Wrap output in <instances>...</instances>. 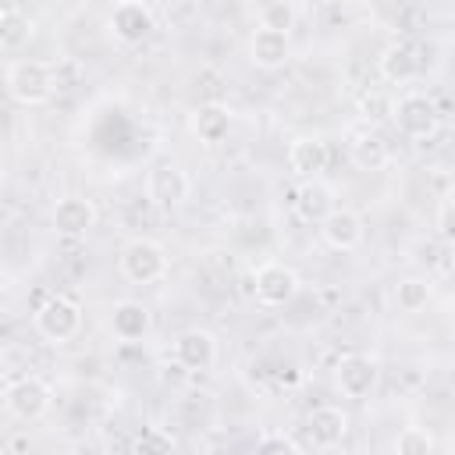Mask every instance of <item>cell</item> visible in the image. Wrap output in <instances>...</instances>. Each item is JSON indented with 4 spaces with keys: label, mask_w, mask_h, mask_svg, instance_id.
Wrapping results in <instances>:
<instances>
[{
    "label": "cell",
    "mask_w": 455,
    "mask_h": 455,
    "mask_svg": "<svg viewBox=\"0 0 455 455\" xmlns=\"http://www.w3.org/2000/svg\"><path fill=\"white\" fill-rule=\"evenodd\" d=\"M4 85H7V92H11L14 103H21V107H39V103H46V100L53 96L57 75H53V68H50L46 60H28V57H25V60H11V64H7Z\"/></svg>",
    "instance_id": "cell-1"
},
{
    "label": "cell",
    "mask_w": 455,
    "mask_h": 455,
    "mask_svg": "<svg viewBox=\"0 0 455 455\" xmlns=\"http://www.w3.org/2000/svg\"><path fill=\"white\" fill-rule=\"evenodd\" d=\"M117 267L124 274V281L132 284H156L167 277V252L160 242L153 238H132L121 245V256H117Z\"/></svg>",
    "instance_id": "cell-2"
},
{
    "label": "cell",
    "mask_w": 455,
    "mask_h": 455,
    "mask_svg": "<svg viewBox=\"0 0 455 455\" xmlns=\"http://www.w3.org/2000/svg\"><path fill=\"white\" fill-rule=\"evenodd\" d=\"M4 405H7V412H11L14 419L36 423V419H43V416L50 412L53 391H50V384H46L43 377L25 373V377L7 380V387H4Z\"/></svg>",
    "instance_id": "cell-3"
},
{
    "label": "cell",
    "mask_w": 455,
    "mask_h": 455,
    "mask_svg": "<svg viewBox=\"0 0 455 455\" xmlns=\"http://www.w3.org/2000/svg\"><path fill=\"white\" fill-rule=\"evenodd\" d=\"M32 323H36V331H39L46 341H53V345L71 341V338L82 331V306H78L71 295H50L46 302H39Z\"/></svg>",
    "instance_id": "cell-4"
},
{
    "label": "cell",
    "mask_w": 455,
    "mask_h": 455,
    "mask_svg": "<svg viewBox=\"0 0 455 455\" xmlns=\"http://www.w3.org/2000/svg\"><path fill=\"white\" fill-rule=\"evenodd\" d=\"M156 28V14L149 4L142 0H121L107 11V32L121 43V46H139L153 36Z\"/></svg>",
    "instance_id": "cell-5"
},
{
    "label": "cell",
    "mask_w": 455,
    "mask_h": 455,
    "mask_svg": "<svg viewBox=\"0 0 455 455\" xmlns=\"http://www.w3.org/2000/svg\"><path fill=\"white\" fill-rule=\"evenodd\" d=\"M395 124L409 139H434L441 128V110L427 92H405L395 100Z\"/></svg>",
    "instance_id": "cell-6"
},
{
    "label": "cell",
    "mask_w": 455,
    "mask_h": 455,
    "mask_svg": "<svg viewBox=\"0 0 455 455\" xmlns=\"http://www.w3.org/2000/svg\"><path fill=\"white\" fill-rule=\"evenodd\" d=\"M299 288H302L299 274L288 263H277V259L256 267V274H252V295H256L259 306H270V309L288 306L299 295Z\"/></svg>",
    "instance_id": "cell-7"
},
{
    "label": "cell",
    "mask_w": 455,
    "mask_h": 455,
    "mask_svg": "<svg viewBox=\"0 0 455 455\" xmlns=\"http://www.w3.org/2000/svg\"><path fill=\"white\" fill-rule=\"evenodd\" d=\"M423 64H427L423 46L412 43V39H395V43H387V46L380 50V57H377V71H380V78L391 82V85L416 82V78L423 75Z\"/></svg>",
    "instance_id": "cell-8"
},
{
    "label": "cell",
    "mask_w": 455,
    "mask_h": 455,
    "mask_svg": "<svg viewBox=\"0 0 455 455\" xmlns=\"http://www.w3.org/2000/svg\"><path fill=\"white\" fill-rule=\"evenodd\" d=\"M377 380H380V366L366 352H348L334 366V384H338V391L345 398H355V402L370 398L373 387H377Z\"/></svg>",
    "instance_id": "cell-9"
},
{
    "label": "cell",
    "mask_w": 455,
    "mask_h": 455,
    "mask_svg": "<svg viewBox=\"0 0 455 455\" xmlns=\"http://www.w3.org/2000/svg\"><path fill=\"white\" fill-rule=\"evenodd\" d=\"M188 192H192L188 174H185L178 164H171V160L156 164V167L149 171V178H146V199H149L156 210H178V206L188 199Z\"/></svg>",
    "instance_id": "cell-10"
},
{
    "label": "cell",
    "mask_w": 455,
    "mask_h": 455,
    "mask_svg": "<svg viewBox=\"0 0 455 455\" xmlns=\"http://www.w3.org/2000/svg\"><path fill=\"white\" fill-rule=\"evenodd\" d=\"M50 224H53V231L64 235V238H82V235H89L92 224H96V206H92V199H85V196H60V199L53 203Z\"/></svg>",
    "instance_id": "cell-11"
},
{
    "label": "cell",
    "mask_w": 455,
    "mask_h": 455,
    "mask_svg": "<svg viewBox=\"0 0 455 455\" xmlns=\"http://www.w3.org/2000/svg\"><path fill=\"white\" fill-rule=\"evenodd\" d=\"M174 363L185 370H210L217 363V338L203 327H188L174 338Z\"/></svg>",
    "instance_id": "cell-12"
},
{
    "label": "cell",
    "mask_w": 455,
    "mask_h": 455,
    "mask_svg": "<svg viewBox=\"0 0 455 455\" xmlns=\"http://www.w3.org/2000/svg\"><path fill=\"white\" fill-rule=\"evenodd\" d=\"M149 331H153V313H149L142 302L121 299V302L110 306V334H114L117 341L135 345V341H142Z\"/></svg>",
    "instance_id": "cell-13"
},
{
    "label": "cell",
    "mask_w": 455,
    "mask_h": 455,
    "mask_svg": "<svg viewBox=\"0 0 455 455\" xmlns=\"http://www.w3.org/2000/svg\"><path fill=\"white\" fill-rule=\"evenodd\" d=\"M320 235H323V242H327L331 249H338V252H352V249H359L366 228H363V217H359L355 210L338 206V210L320 224Z\"/></svg>",
    "instance_id": "cell-14"
},
{
    "label": "cell",
    "mask_w": 455,
    "mask_h": 455,
    "mask_svg": "<svg viewBox=\"0 0 455 455\" xmlns=\"http://www.w3.org/2000/svg\"><path fill=\"white\" fill-rule=\"evenodd\" d=\"M291 57V36L284 32H270V28H256L249 39V60L263 71H277L284 68Z\"/></svg>",
    "instance_id": "cell-15"
},
{
    "label": "cell",
    "mask_w": 455,
    "mask_h": 455,
    "mask_svg": "<svg viewBox=\"0 0 455 455\" xmlns=\"http://www.w3.org/2000/svg\"><path fill=\"white\" fill-rule=\"evenodd\" d=\"M231 110L224 107V103H217V100H206V103H199L196 110H192V135L199 139V142H206V146H217V142H224L228 139V132H231Z\"/></svg>",
    "instance_id": "cell-16"
},
{
    "label": "cell",
    "mask_w": 455,
    "mask_h": 455,
    "mask_svg": "<svg viewBox=\"0 0 455 455\" xmlns=\"http://www.w3.org/2000/svg\"><path fill=\"white\" fill-rule=\"evenodd\" d=\"M348 153H352V164L359 171H384L391 164V146L377 128L355 132L352 142H348Z\"/></svg>",
    "instance_id": "cell-17"
},
{
    "label": "cell",
    "mask_w": 455,
    "mask_h": 455,
    "mask_svg": "<svg viewBox=\"0 0 455 455\" xmlns=\"http://www.w3.org/2000/svg\"><path fill=\"white\" fill-rule=\"evenodd\" d=\"M323 167H327V146H323V139H316V135H299V139L288 146V171H291L295 178L313 181Z\"/></svg>",
    "instance_id": "cell-18"
},
{
    "label": "cell",
    "mask_w": 455,
    "mask_h": 455,
    "mask_svg": "<svg viewBox=\"0 0 455 455\" xmlns=\"http://www.w3.org/2000/svg\"><path fill=\"white\" fill-rule=\"evenodd\" d=\"M338 210V203H334V192H331V185H323V181H306L299 192H295V213H299V220H306V224H323L331 213Z\"/></svg>",
    "instance_id": "cell-19"
},
{
    "label": "cell",
    "mask_w": 455,
    "mask_h": 455,
    "mask_svg": "<svg viewBox=\"0 0 455 455\" xmlns=\"http://www.w3.org/2000/svg\"><path fill=\"white\" fill-rule=\"evenodd\" d=\"M345 434H348V412L341 405H316L309 412V437H313V444L334 448V444L345 441Z\"/></svg>",
    "instance_id": "cell-20"
},
{
    "label": "cell",
    "mask_w": 455,
    "mask_h": 455,
    "mask_svg": "<svg viewBox=\"0 0 455 455\" xmlns=\"http://www.w3.org/2000/svg\"><path fill=\"white\" fill-rule=\"evenodd\" d=\"M28 36H32V18L21 11V7H14V4H7L4 11H0V50H18L21 43H28Z\"/></svg>",
    "instance_id": "cell-21"
},
{
    "label": "cell",
    "mask_w": 455,
    "mask_h": 455,
    "mask_svg": "<svg viewBox=\"0 0 455 455\" xmlns=\"http://www.w3.org/2000/svg\"><path fill=\"white\" fill-rule=\"evenodd\" d=\"M295 21H299V7L288 4V0H270V4H259V11H256V25L259 28H270V32L291 36Z\"/></svg>",
    "instance_id": "cell-22"
},
{
    "label": "cell",
    "mask_w": 455,
    "mask_h": 455,
    "mask_svg": "<svg viewBox=\"0 0 455 455\" xmlns=\"http://www.w3.org/2000/svg\"><path fill=\"white\" fill-rule=\"evenodd\" d=\"M430 295H434V284H430L427 277H405V281H398V288H395V302H398V309H405V313H419V309L430 302Z\"/></svg>",
    "instance_id": "cell-23"
},
{
    "label": "cell",
    "mask_w": 455,
    "mask_h": 455,
    "mask_svg": "<svg viewBox=\"0 0 455 455\" xmlns=\"http://www.w3.org/2000/svg\"><path fill=\"white\" fill-rule=\"evenodd\" d=\"M132 455H174V437L167 430L146 427L142 434H135L132 441Z\"/></svg>",
    "instance_id": "cell-24"
},
{
    "label": "cell",
    "mask_w": 455,
    "mask_h": 455,
    "mask_svg": "<svg viewBox=\"0 0 455 455\" xmlns=\"http://www.w3.org/2000/svg\"><path fill=\"white\" fill-rule=\"evenodd\" d=\"M359 117L366 124H380V121H395V100L384 92H366L359 100Z\"/></svg>",
    "instance_id": "cell-25"
},
{
    "label": "cell",
    "mask_w": 455,
    "mask_h": 455,
    "mask_svg": "<svg viewBox=\"0 0 455 455\" xmlns=\"http://www.w3.org/2000/svg\"><path fill=\"white\" fill-rule=\"evenodd\" d=\"M395 451L398 455H434V437L423 427H405L395 437Z\"/></svg>",
    "instance_id": "cell-26"
},
{
    "label": "cell",
    "mask_w": 455,
    "mask_h": 455,
    "mask_svg": "<svg viewBox=\"0 0 455 455\" xmlns=\"http://www.w3.org/2000/svg\"><path fill=\"white\" fill-rule=\"evenodd\" d=\"M256 455H299L295 441L284 437V434H263L256 441Z\"/></svg>",
    "instance_id": "cell-27"
},
{
    "label": "cell",
    "mask_w": 455,
    "mask_h": 455,
    "mask_svg": "<svg viewBox=\"0 0 455 455\" xmlns=\"http://www.w3.org/2000/svg\"><path fill=\"white\" fill-rule=\"evenodd\" d=\"M437 235H441L448 245H455V192L444 196L441 206H437Z\"/></svg>",
    "instance_id": "cell-28"
}]
</instances>
